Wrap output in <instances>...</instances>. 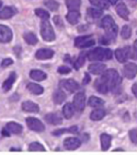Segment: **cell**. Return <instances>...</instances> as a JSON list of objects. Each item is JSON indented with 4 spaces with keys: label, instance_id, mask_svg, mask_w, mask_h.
Returning <instances> with one entry per match:
<instances>
[{
    "label": "cell",
    "instance_id": "35",
    "mask_svg": "<svg viewBox=\"0 0 137 155\" xmlns=\"http://www.w3.org/2000/svg\"><path fill=\"white\" fill-rule=\"evenodd\" d=\"M28 150L31 151V152H44L45 147H43L41 143H39V142H32V143L29 145Z\"/></svg>",
    "mask_w": 137,
    "mask_h": 155
},
{
    "label": "cell",
    "instance_id": "21",
    "mask_svg": "<svg viewBox=\"0 0 137 155\" xmlns=\"http://www.w3.org/2000/svg\"><path fill=\"white\" fill-rule=\"evenodd\" d=\"M66 97H67V95H66V93H65L63 90H60V89L56 90V91L53 93L54 104H56V105H60V104H63L64 101L66 100Z\"/></svg>",
    "mask_w": 137,
    "mask_h": 155
},
{
    "label": "cell",
    "instance_id": "17",
    "mask_svg": "<svg viewBox=\"0 0 137 155\" xmlns=\"http://www.w3.org/2000/svg\"><path fill=\"white\" fill-rule=\"evenodd\" d=\"M18 10L14 7H5L0 9V20H8L11 19L13 15H15Z\"/></svg>",
    "mask_w": 137,
    "mask_h": 155
},
{
    "label": "cell",
    "instance_id": "44",
    "mask_svg": "<svg viewBox=\"0 0 137 155\" xmlns=\"http://www.w3.org/2000/svg\"><path fill=\"white\" fill-rule=\"evenodd\" d=\"M132 92H133V94L137 97V83L133 84V86H132Z\"/></svg>",
    "mask_w": 137,
    "mask_h": 155
},
{
    "label": "cell",
    "instance_id": "30",
    "mask_svg": "<svg viewBox=\"0 0 137 155\" xmlns=\"http://www.w3.org/2000/svg\"><path fill=\"white\" fill-rule=\"evenodd\" d=\"M88 17L91 18V19H99V18L102 17V9H97V8H89L87 10Z\"/></svg>",
    "mask_w": 137,
    "mask_h": 155
},
{
    "label": "cell",
    "instance_id": "23",
    "mask_svg": "<svg viewBox=\"0 0 137 155\" xmlns=\"http://www.w3.org/2000/svg\"><path fill=\"white\" fill-rule=\"evenodd\" d=\"M100 142H101V149L102 151H108L111 147V142H112V137L106 133H102L100 137Z\"/></svg>",
    "mask_w": 137,
    "mask_h": 155
},
{
    "label": "cell",
    "instance_id": "42",
    "mask_svg": "<svg viewBox=\"0 0 137 155\" xmlns=\"http://www.w3.org/2000/svg\"><path fill=\"white\" fill-rule=\"evenodd\" d=\"M54 22L56 23V25H58L59 28H62L63 26V22H62V19H60V17H54Z\"/></svg>",
    "mask_w": 137,
    "mask_h": 155
},
{
    "label": "cell",
    "instance_id": "18",
    "mask_svg": "<svg viewBox=\"0 0 137 155\" xmlns=\"http://www.w3.org/2000/svg\"><path fill=\"white\" fill-rule=\"evenodd\" d=\"M106 66L104 64H101V62H95V64H91L88 67V70H89L90 73H92L94 75H101L105 71Z\"/></svg>",
    "mask_w": 137,
    "mask_h": 155
},
{
    "label": "cell",
    "instance_id": "4",
    "mask_svg": "<svg viewBox=\"0 0 137 155\" xmlns=\"http://www.w3.org/2000/svg\"><path fill=\"white\" fill-rule=\"evenodd\" d=\"M41 36L44 39L45 42L50 43L54 42L56 38L55 32H54L53 26L50 25V23L48 22V20H43L41 23Z\"/></svg>",
    "mask_w": 137,
    "mask_h": 155
},
{
    "label": "cell",
    "instance_id": "45",
    "mask_svg": "<svg viewBox=\"0 0 137 155\" xmlns=\"http://www.w3.org/2000/svg\"><path fill=\"white\" fill-rule=\"evenodd\" d=\"M89 82H90V75H89V73H86V74H84V84H88Z\"/></svg>",
    "mask_w": 137,
    "mask_h": 155
},
{
    "label": "cell",
    "instance_id": "11",
    "mask_svg": "<svg viewBox=\"0 0 137 155\" xmlns=\"http://www.w3.org/2000/svg\"><path fill=\"white\" fill-rule=\"evenodd\" d=\"M114 54L118 61H120V62H126L127 59L129 58V56H131V48L128 46H125L123 48H118V49L115 50Z\"/></svg>",
    "mask_w": 137,
    "mask_h": 155
},
{
    "label": "cell",
    "instance_id": "36",
    "mask_svg": "<svg viewBox=\"0 0 137 155\" xmlns=\"http://www.w3.org/2000/svg\"><path fill=\"white\" fill-rule=\"evenodd\" d=\"M86 55L87 54H84V53H82V54H80L79 55V57H78V59L74 62V68H75L76 70H78V69H80L81 67L84 66V61H86Z\"/></svg>",
    "mask_w": 137,
    "mask_h": 155
},
{
    "label": "cell",
    "instance_id": "27",
    "mask_svg": "<svg viewBox=\"0 0 137 155\" xmlns=\"http://www.w3.org/2000/svg\"><path fill=\"white\" fill-rule=\"evenodd\" d=\"M105 110L102 109V108H97L94 110L91 111L90 114V119L93 120V121H99V120H102L105 117Z\"/></svg>",
    "mask_w": 137,
    "mask_h": 155
},
{
    "label": "cell",
    "instance_id": "16",
    "mask_svg": "<svg viewBox=\"0 0 137 155\" xmlns=\"http://www.w3.org/2000/svg\"><path fill=\"white\" fill-rule=\"evenodd\" d=\"M21 108H22V110L25 111V113L36 114L39 111V106L37 105L36 103L32 102V101H25V102H23L22 105H21Z\"/></svg>",
    "mask_w": 137,
    "mask_h": 155
},
{
    "label": "cell",
    "instance_id": "20",
    "mask_svg": "<svg viewBox=\"0 0 137 155\" xmlns=\"http://www.w3.org/2000/svg\"><path fill=\"white\" fill-rule=\"evenodd\" d=\"M115 10H116V13L118 14V17H121L124 20H128L129 12H128V9H127V7H126L125 3H123V2L118 3Z\"/></svg>",
    "mask_w": 137,
    "mask_h": 155
},
{
    "label": "cell",
    "instance_id": "43",
    "mask_svg": "<svg viewBox=\"0 0 137 155\" xmlns=\"http://www.w3.org/2000/svg\"><path fill=\"white\" fill-rule=\"evenodd\" d=\"M129 58L134 59V60H137V50L135 49V48L133 50L131 49V56H129Z\"/></svg>",
    "mask_w": 137,
    "mask_h": 155
},
{
    "label": "cell",
    "instance_id": "1",
    "mask_svg": "<svg viewBox=\"0 0 137 155\" xmlns=\"http://www.w3.org/2000/svg\"><path fill=\"white\" fill-rule=\"evenodd\" d=\"M122 82V78L118 72L114 69H109L104 71L99 79L94 82V89L102 94H106L109 91H113Z\"/></svg>",
    "mask_w": 137,
    "mask_h": 155
},
{
    "label": "cell",
    "instance_id": "19",
    "mask_svg": "<svg viewBox=\"0 0 137 155\" xmlns=\"http://www.w3.org/2000/svg\"><path fill=\"white\" fill-rule=\"evenodd\" d=\"M17 81V73L15 72H11L10 75L6 79V81L2 83V90L3 92H8L12 89L14 82Z\"/></svg>",
    "mask_w": 137,
    "mask_h": 155
},
{
    "label": "cell",
    "instance_id": "40",
    "mask_svg": "<svg viewBox=\"0 0 137 155\" xmlns=\"http://www.w3.org/2000/svg\"><path fill=\"white\" fill-rule=\"evenodd\" d=\"M57 71H58L59 74H68V73H70V71H71V69H70L68 66H60L57 69Z\"/></svg>",
    "mask_w": 137,
    "mask_h": 155
},
{
    "label": "cell",
    "instance_id": "39",
    "mask_svg": "<svg viewBox=\"0 0 137 155\" xmlns=\"http://www.w3.org/2000/svg\"><path fill=\"white\" fill-rule=\"evenodd\" d=\"M129 139H131V141L134 144H137V128L132 129L129 131Z\"/></svg>",
    "mask_w": 137,
    "mask_h": 155
},
{
    "label": "cell",
    "instance_id": "15",
    "mask_svg": "<svg viewBox=\"0 0 137 155\" xmlns=\"http://www.w3.org/2000/svg\"><path fill=\"white\" fill-rule=\"evenodd\" d=\"M44 119L45 121L50 124V125H53V126H58V125H62L63 122V118L59 116L57 113H50V114H46L44 116Z\"/></svg>",
    "mask_w": 137,
    "mask_h": 155
},
{
    "label": "cell",
    "instance_id": "14",
    "mask_svg": "<svg viewBox=\"0 0 137 155\" xmlns=\"http://www.w3.org/2000/svg\"><path fill=\"white\" fill-rule=\"evenodd\" d=\"M55 55L53 49H50V48H42V49H39L35 53V58L39 59V60H48V59H52L53 56Z\"/></svg>",
    "mask_w": 137,
    "mask_h": 155
},
{
    "label": "cell",
    "instance_id": "48",
    "mask_svg": "<svg viewBox=\"0 0 137 155\" xmlns=\"http://www.w3.org/2000/svg\"><path fill=\"white\" fill-rule=\"evenodd\" d=\"M2 8V1H1V0H0V9Z\"/></svg>",
    "mask_w": 137,
    "mask_h": 155
},
{
    "label": "cell",
    "instance_id": "12",
    "mask_svg": "<svg viewBox=\"0 0 137 155\" xmlns=\"http://www.w3.org/2000/svg\"><path fill=\"white\" fill-rule=\"evenodd\" d=\"M81 141L78 138H75V137H70V138L65 139L64 141V147L68 151H75L78 147H80Z\"/></svg>",
    "mask_w": 137,
    "mask_h": 155
},
{
    "label": "cell",
    "instance_id": "10",
    "mask_svg": "<svg viewBox=\"0 0 137 155\" xmlns=\"http://www.w3.org/2000/svg\"><path fill=\"white\" fill-rule=\"evenodd\" d=\"M73 104L77 111H79V113L84 111V107H86V95H84V92H79L75 95Z\"/></svg>",
    "mask_w": 137,
    "mask_h": 155
},
{
    "label": "cell",
    "instance_id": "46",
    "mask_svg": "<svg viewBox=\"0 0 137 155\" xmlns=\"http://www.w3.org/2000/svg\"><path fill=\"white\" fill-rule=\"evenodd\" d=\"M110 5H116L118 2V0H109Z\"/></svg>",
    "mask_w": 137,
    "mask_h": 155
},
{
    "label": "cell",
    "instance_id": "26",
    "mask_svg": "<svg viewBox=\"0 0 137 155\" xmlns=\"http://www.w3.org/2000/svg\"><path fill=\"white\" fill-rule=\"evenodd\" d=\"M75 110H76V108H75V106H74V104H71V103H66L64 105V107H63V115H64V117L66 119H70V118L74 116Z\"/></svg>",
    "mask_w": 137,
    "mask_h": 155
},
{
    "label": "cell",
    "instance_id": "28",
    "mask_svg": "<svg viewBox=\"0 0 137 155\" xmlns=\"http://www.w3.org/2000/svg\"><path fill=\"white\" fill-rule=\"evenodd\" d=\"M88 105L90 107H93V108H98V107H101L102 105H104V101L99 98L97 96H91L88 100Z\"/></svg>",
    "mask_w": 137,
    "mask_h": 155
},
{
    "label": "cell",
    "instance_id": "37",
    "mask_svg": "<svg viewBox=\"0 0 137 155\" xmlns=\"http://www.w3.org/2000/svg\"><path fill=\"white\" fill-rule=\"evenodd\" d=\"M35 14H36V17L41 18L42 20H48L50 19V12H47L46 10H44V9H41V8H37L35 9Z\"/></svg>",
    "mask_w": 137,
    "mask_h": 155
},
{
    "label": "cell",
    "instance_id": "33",
    "mask_svg": "<svg viewBox=\"0 0 137 155\" xmlns=\"http://www.w3.org/2000/svg\"><path fill=\"white\" fill-rule=\"evenodd\" d=\"M89 1L99 9H108L110 7L109 0H89Z\"/></svg>",
    "mask_w": 137,
    "mask_h": 155
},
{
    "label": "cell",
    "instance_id": "6",
    "mask_svg": "<svg viewBox=\"0 0 137 155\" xmlns=\"http://www.w3.org/2000/svg\"><path fill=\"white\" fill-rule=\"evenodd\" d=\"M95 44V41L92 38V36L90 35H84V36H79L75 39V46L78 48H88L92 47Z\"/></svg>",
    "mask_w": 137,
    "mask_h": 155
},
{
    "label": "cell",
    "instance_id": "2",
    "mask_svg": "<svg viewBox=\"0 0 137 155\" xmlns=\"http://www.w3.org/2000/svg\"><path fill=\"white\" fill-rule=\"evenodd\" d=\"M101 28L105 30V36L112 42L116 37L118 33V25L115 24L114 20L111 15H105L103 19L101 20Z\"/></svg>",
    "mask_w": 137,
    "mask_h": 155
},
{
    "label": "cell",
    "instance_id": "34",
    "mask_svg": "<svg viewBox=\"0 0 137 155\" xmlns=\"http://www.w3.org/2000/svg\"><path fill=\"white\" fill-rule=\"evenodd\" d=\"M44 6L50 11H57L59 8V3L55 0H44Z\"/></svg>",
    "mask_w": 137,
    "mask_h": 155
},
{
    "label": "cell",
    "instance_id": "24",
    "mask_svg": "<svg viewBox=\"0 0 137 155\" xmlns=\"http://www.w3.org/2000/svg\"><path fill=\"white\" fill-rule=\"evenodd\" d=\"M26 90L33 95H42L44 93V87L42 85L36 83H29L26 84Z\"/></svg>",
    "mask_w": 137,
    "mask_h": 155
},
{
    "label": "cell",
    "instance_id": "41",
    "mask_svg": "<svg viewBox=\"0 0 137 155\" xmlns=\"http://www.w3.org/2000/svg\"><path fill=\"white\" fill-rule=\"evenodd\" d=\"M12 64H13V60H12L11 58H6V59H3L2 62H1V67H2V68H8V67L11 66Z\"/></svg>",
    "mask_w": 137,
    "mask_h": 155
},
{
    "label": "cell",
    "instance_id": "8",
    "mask_svg": "<svg viewBox=\"0 0 137 155\" xmlns=\"http://www.w3.org/2000/svg\"><path fill=\"white\" fill-rule=\"evenodd\" d=\"M13 37V33L10 28H8L7 25L0 24V43L2 44H7L12 41Z\"/></svg>",
    "mask_w": 137,
    "mask_h": 155
},
{
    "label": "cell",
    "instance_id": "32",
    "mask_svg": "<svg viewBox=\"0 0 137 155\" xmlns=\"http://www.w3.org/2000/svg\"><path fill=\"white\" fill-rule=\"evenodd\" d=\"M78 131V127L77 126H73V127L68 128V129H57V130L53 131L52 134L53 136H62L63 133H66V132H70V133H76Z\"/></svg>",
    "mask_w": 137,
    "mask_h": 155
},
{
    "label": "cell",
    "instance_id": "13",
    "mask_svg": "<svg viewBox=\"0 0 137 155\" xmlns=\"http://www.w3.org/2000/svg\"><path fill=\"white\" fill-rule=\"evenodd\" d=\"M123 73L126 79H129V80L134 79L137 75V64H133V62L126 64L123 68Z\"/></svg>",
    "mask_w": 137,
    "mask_h": 155
},
{
    "label": "cell",
    "instance_id": "47",
    "mask_svg": "<svg viewBox=\"0 0 137 155\" xmlns=\"http://www.w3.org/2000/svg\"><path fill=\"white\" fill-rule=\"evenodd\" d=\"M134 48L137 50V39H136V41H135V42H134Z\"/></svg>",
    "mask_w": 137,
    "mask_h": 155
},
{
    "label": "cell",
    "instance_id": "25",
    "mask_svg": "<svg viewBox=\"0 0 137 155\" xmlns=\"http://www.w3.org/2000/svg\"><path fill=\"white\" fill-rule=\"evenodd\" d=\"M30 78H31L32 80L34 81H43V80H46V73L42 70H39V69H33L30 71Z\"/></svg>",
    "mask_w": 137,
    "mask_h": 155
},
{
    "label": "cell",
    "instance_id": "22",
    "mask_svg": "<svg viewBox=\"0 0 137 155\" xmlns=\"http://www.w3.org/2000/svg\"><path fill=\"white\" fill-rule=\"evenodd\" d=\"M66 20L71 25H76L80 20V12L78 10H70L66 15Z\"/></svg>",
    "mask_w": 137,
    "mask_h": 155
},
{
    "label": "cell",
    "instance_id": "38",
    "mask_svg": "<svg viewBox=\"0 0 137 155\" xmlns=\"http://www.w3.org/2000/svg\"><path fill=\"white\" fill-rule=\"evenodd\" d=\"M132 35V30L128 25H124L121 30V37L124 39H128Z\"/></svg>",
    "mask_w": 137,
    "mask_h": 155
},
{
    "label": "cell",
    "instance_id": "5",
    "mask_svg": "<svg viewBox=\"0 0 137 155\" xmlns=\"http://www.w3.org/2000/svg\"><path fill=\"white\" fill-rule=\"evenodd\" d=\"M23 131V127L15 121L8 122L2 129V134L5 137H9L10 134H20Z\"/></svg>",
    "mask_w": 137,
    "mask_h": 155
},
{
    "label": "cell",
    "instance_id": "7",
    "mask_svg": "<svg viewBox=\"0 0 137 155\" xmlns=\"http://www.w3.org/2000/svg\"><path fill=\"white\" fill-rule=\"evenodd\" d=\"M25 122L28 125L29 129H31L32 131H35V132H43L45 130V126L43 125V122L41 120L36 119V118H33V117H28L25 119Z\"/></svg>",
    "mask_w": 137,
    "mask_h": 155
},
{
    "label": "cell",
    "instance_id": "29",
    "mask_svg": "<svg viewBox=\"0 0 137 155\" xmlns=\"http://www.w3.org/2000/svg\"><path fill=\"white\" fill-rule=\"evenodd\" d=\"M23 38H24L25 43L29 45H35L37 44V37L36 35L34 33H32V32H26V33H24V35H23Z\"/></svg>",
    "mask_w": 137,
    "mask_h": 155
},
{
    "label": "cell",
    "instance_id": "9",
    "mask_svg": "<svg viewBox=\"0 0 137 155\" xmlns=\"http://www.w3.org/2000/svg\"><path fill=\"white\" fill-rule=\"evenodd\" d=\"M59 86L64 89L65 91H68L69 93H74V92L78 91L80 85L78 82H76L73 79H67V80H62L59 82Z\"/></svg>",
    "mask_w": 137,
    "mask_h": 155
},
{
    "label": "cell",
    "instance_id": "3",
    "mask_svg": "<svg viewBox=\"0 0 137 155\" xmlns=\"http://www.w3.org/2000/svg\"><path fill=\"white\" fill-rule=\"evenodd\" d=\"M90 61H103L112 59V50L110 48L95 47L87 54Z\"/></svg>",
    "mask_w": 137,
    "mask_h": 155
},
{
    "label": "cell",
    "instance_id": "31",
    "mask_svg": "<svg viewBox=\"0 0 137 155\" xmlns=\"http://www.w3.org/2000/svg\"><path fill=\"white\" fill-rule=\"evenodd\" d=\"M66 7L70 10H78L81 7V0H66Z\"/></svg>",
    "mask_w": 137,
    "mask_h": 155
}]
</instances>
